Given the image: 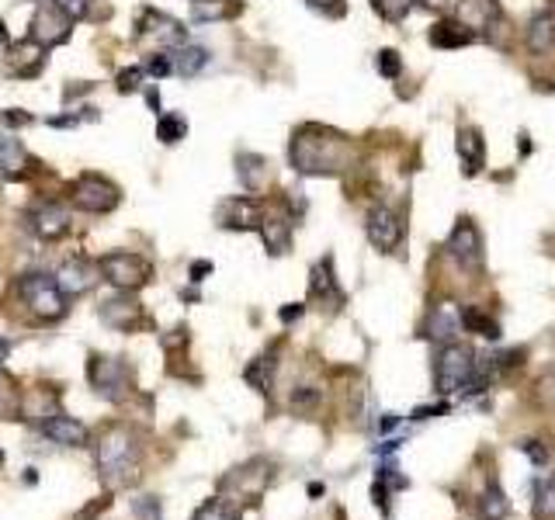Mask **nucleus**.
Listing matches in <instances>:
<instances>
[{
	"label": "nucleus",
	"instance_id": "f257e3e1",
	"mask_svg": "<svg viewBox=\"0 0 555 520\" xmlns=\"http://www.w3.org/2000/svg\"><path fill=\"white\" fill-rule=\"evenodd\" d=\"M291 167L306 178H319V174H340L351 167L355 160V146L351 139L323 129V125H302L289 142Z\"/></svg>",
	"mask_w": 555,
	"mask_h": 520
},
{
	"label": "nucleus",
	"instance_id": "f03ea898",
	"mask_svg": "<svg viewBox=\"0 0 555 520\" xmlns=\"http://www.w3.org/2000/svg\"><path fill=\"white\" fill-rule=\"evenodd\" d=\"M97 472L115 486H129L139 479V444L125 427H111L94 444Z\"/></svg>",
	"mask_w": 555,
	"mask_h": 520
},
{
	"label": "nucleus",
	"instance_id": "7ed1b4c3",
	"mask_svg": "<svg viewBox=\"0 0 555 520\" xmlns=\"http://www.w3.org/2000/svg\"><path fill=\"white\" fill-rule=\"evenodd\" d=\"M97 271L105 274V281L115 285L118 292H139L150 285L153 278V264L143 257V253H133V250H115V253H105L97 260Z\"/></svg>",
	"mask_w": 555,
	"mask_h": 520
},
{
	"label": "nucleus",
	"instance_id": "20e7f679",
	"mask_svg": "<svg viewBox=\"0 0 555 520\" xmlns=\"http://www.w3.org/2000/svg\"><path fill=\"white\" fill-rule=\"evenodd\" d=\"M18 295L24 298V306L45 323H56V319L67 316V295L60 292L56 278H49V274H24L18 281Z\"/></svg>",
	"mask_w": 555,
	"mask_h": 520
},
{
	"label": "nucleus",
	"instance_id": "39448f33",
	"mask_svg": "<svg viewBox=\"0 0 555 520\" xmlns=\"http://www.w3.org/2000/svg\"><path fill=\"white\" fill-rule=\"evenodd\" d=\"M267 482H271V465L264 458H254V461H246L244 469H236V472H229L222 479L219 499H226L229 506L240 510V503H257L261 499Z\"/></svg>",
	"mask_w": 555,
	"mask_h": 520
},
{
	"label": "nucleus",
	"instance_id": "423d86ee",
	"mask_svg": "<svg viewBox=\"0 0 555 520\" xmlns=\"http://www.w3.org/2000/svg\"><path fill=\"white\" fill-rule=\"evenodd\" d=\"M476 379V354L462 347V343H444L438 361H434V385L438 392H462L468 382Z\"/></svg>",
	"mask_w": 555,
	"mask_h": 520
},
{
	"label": "nucleus",
	"instance_id": "0eeeda50",
	"mask_svg": "<svg viewBox=\"0 0 555 520\" xmlns=\"http://www.w3.org/2000/svg\"><path fill=\"white\" fill-rule=\"evenodd\" d=\"M118 202H122V191L108 178H101V174H84L73 184V205L84 208V212L105 215L111 208H118Z\"/></svg>",
	"mask_w": 555,
	"mask_h": 520
},
{
	"label": "nucleus",
	"instance_id": "6e6552de",
	"mask_svg": "<svg viewBox=\"0 0 555 520\" xmlns=\"http://www.w3.org/2000/svg\"><path fill=\"white\" fill-rule=\"evenodd\" d=\"M69 32H73V18L63 14L52 0L42 4L39 11H35V18H32V32H28V39L35 42V46H42L45 52L52 46H63L69 39Z\"/></svg>",
	"mask_w": 555,
	"mask_h": 520
},
{
	"label": "nucleus",
	"instance_id": "1a4fd4ad",
	"mask_svg": "<svg viewBox=\"0 0 555 520\" xmlns=\"http://www.w3.org/2000/svg\"><path fill=\"white\" fill-rule=\"evenodd\" d=\"M88 379L105 399H111V403H118V399L129 392V368H125L122 358H97V354H94L88 364Z\"/></svg>",
	"mask_w": 555,
	"mask_h": 520
},
{
	"label": "nucleus",
	"instance_id": "9d476101",
	"mask_svg": "<svg viewBox=\"0 0 555 520\" xmlns=\"http://www.w3.org/2000/svg\"><path fill=\"white\" fill-rule=\"evenodd\" d=\"M448 253L466 268V271H479L483 268V236L468 219H458L455 233L448 236Z\"/></svg>",
	"mask_w": 555,
	"mask_h": 520
},
{
	"label": "nucleus",
	"instance_id": "9b49d317",
	"mask_svg": "<svg viewBox=\"0 0 555 520\" xmlns=\"http://www.w3.org/2000/svg\"><path fill=\"white\" fill-rule=\"evenodd\" d=\"M261 202L257 198H246V195H236V198H226V202H219V208H216V223H219L222 229H240V233H246V229H257L261 226Z\"/></svg>",
	"mask_w": 555,
	"mask_h": 520
},
{
	"label": "nucleus",
	"instance_id": "f8f14e48",
	"mask_svg": "<svg viewBox=\"0 0 555 520\" xmlns=\"http://www.w3.org/2000/svg\"><path fill=\"white\" fill-rule=\"evenodd\" d=\"M368 240H372V247H378L382 253H389V250H396L402 243V223L400 215L393 212V208H385V205H378L368 212Z\"/></svg>",
	"mask_w": 555,
	"mask_h": 520
},
{
	"label": "nucleus",
	"instance_id": "ddd939ff",
	"mask_svg": "<svg viewBox=\"0 0 555 520\" xmlns=\"http://www.w3.org/2000/svg\"><path fill=\"white\" fill-rule=\"evenodd\" d=\"M52 278H56L60 292L67 295V298H77V295H88L90 288L97 285V268L88 264L84 257H73V260H67Z\"/></svg>",
	"mask_w": 555,
	"mask_h": 520
},
{
	"label": "nucleus",
	"instance_id": "4468645a",
	"mask_svg": "<svg viewBox=\"0 0 555 520\" xmlns=\"http://www.w3.org/2000/svg\"><path fill=\"white\" fill-rule=\"evenodd\" d=\"M135 28H139L135 35H153L160 46H184V42H188V28H184L178 18L160 14V11H146Z\"/></svg>",
	"mask_w": 555,
	"mask_h": 520
},
{
	"label": "nucleus",
	"instance_id": "2eb2a0df",
	"mask_svg": "<svg viewBox=\"0 0 555 520\" xmlns=\"http://www.w3.org/2000/svg\"><path fill=\"white\" fill-rule=\"evenodd\" d=\"M39 430H42L52 444H63V448H88L90 444V430L80 420L67 416V413L49 416L45 424H39Z\"/></svg>",
	"mask_w": 555,
	"mask_h": 520
},
{
	"label": "nucleus",
	"instance_id": "dca6fc26",
	"mask_svg": "<svg viewBox=\"0 0 555 520\" xmlns=\"http://www.w3.org/2000/svg\"><path fill=\"white\" fill-rule=\"evenodd\" d=\"M69 208L60 202H42L32 212V229L42 236V240H60L69 233Z\"/></svg>",
	"mask_w": 555,
	"mask_h": 520
},
{
	"label": "nucleus",
	"instance_id": "f3484780",
	"mask_svg": "<svg viewBox=\"0 0 555 520\" xmlns=\"http://www.w3.org/2000/svg\"><path fill=\"white\" fill-rule=\"evenodd\" d=\"M101 323L111 330H135L143 323V306L135 298H108L101 306Z\"/></svg>",
	"mask_w": 555,
	"mask_h": 520
},
{
	"label": "nucleus",
	"instance_id": "a211bd4d",
	"mask_svg": "<svg viewBox=\"0 0 555 520\" xmlns=\"http://www.w3.org/2000/svg\"><path fill=\"white\" fill-rule=\"evenodd\" d=\"M236 174H240V184H244L246 195H261L271 181V170H267V160L261 153H240L236 157Z\"/></svg>",
	"mask_w": 555,
	"mask_h": 520
},
{
	"label": "nucleus",
	"instance_id": "6ab92c4d",
	"mask_svg": "<svg viewBox=\"0 0 555 520\" xmlns=\"http://www.w3.org/2000/svg\"><path fill=\"white\" fill-rule=\"evenodd\" d=\"M18 413H22V420H28V424H45L49 416L60 413V396L56 392H45V388H35V392H28L22 403H18Z\"/></svg>",
	"mask_w": 555,
	"mask_h": 520
},
{
	"label": "nucleus",
	"instance_id": "aec40b11",
	"mask_svg": "<svg viewBox=\"0 0 555 520\" xmlns=\"http://www.w3.org/2000/svg\"><path fill=\"white\" fill-rule=\"evenodd\" d=\"M257 229H261V240H264L271 257H282L291 250V223L285 215H264Z\"/></svg>",
	"mask_w": 555,
	"mask_h": 520
},
{
	"label": "nucleus",
	"instance_id": "412c9836",
	"mask_svg": "<svg viewBox=\"0 0 555 520\" xmlns=\"http://www.w3.org/2000/svg\"><path fill=\"white\" fill-rule=\"evenodd\" d=\"M458 153H462V170H466L468 178L472 174H479L483 170V163H486V142H483V132L479 129H462L458 132Z\"/></svg>",
	"mask_w": 555,
	"mask_h": 520
},
{
	"label": "nucleus",
	"instance_id": "4be33fe9",
	"mask_svg": "<svg viewBox=\"0 0 555 520\" xmlns=\"http://www.w3.org/2000/svg\"><path fill=\"white\" fill-rule=\"evenodd\" d=\"M28 167V153H24L22 139L11 132H0V174L4 178H22Z\"/></svg>",
	"mask_w": 555,
	"mask_h": 520
},
{
	"label": "nucleus",
	"instance_id": "5701e85b",
	"mask_svg": "<svg viewBox=\"0 0 555 520\" xmlns=\"http://www.w3.org/2000/svg\"><path fill=\"white\" fill-rule=\"evenodd\" d=\"M528 49L538 52V56H545V52H552L555 49V14L552 11H541V14H534L532 24H528Z\"/></svg>",
	"mask_w": 555,
	"mask_h": 520
},
{
	"label": "nucleus",
	"instance_id": "b1692460",
	"mask_svg": "<svg viewBox=\"0 0 555 520\" xmlns=\"http://www.w3.org/2000/svg\"><path fill=\"white\" fill-rule=\"evenodd\" d=\"M476 39V32L466 28L462 22H438L430 28V46L438 49H462Z\"/></svg>",
	"mask_w": 555,
	"mask_h": 520
},
{
	"label": "nucleus",
	"instance_id": "393cba45",
	"mask_svg": "<svg viewBox=\"0 0 555 520\" xmlns=\"http://www.w3.org/2000/svg\"><path fill=\"white\" fill-rule=\"evenodd\" d=\"M458 323H462V316L451 309V306H438L434 313H430V319H427V326H423V333L430 340H441V343H451L455 340V333H458Z\"/></svg>",
	"mask_w": 555,
	"mask_h": 520
},
{
	"label": "nucleus",
	"instance_id": "a878e982",
	"mask_svg": "<svg viewBox=\"0 0 555 520\" xmlns=\"http://www.w3.org/2000/svg\"><path fill=\"white\" fill-rule=\"evenodd\" d=\"M496 18H500V4L496 0H462V7H458V22L466 24V28H486Z\"/></svg>",
	"mask_w": 555,
	"mask_h": 520
},
{
	"label": "nucleus",
	"instance_id": "bb28decb",
	"mask_svg": "<svg viewBox=\"0 0 555 520\" xmlns=\"http://www.w3.org/2000/svg\"><path fill=\"white\" fill-rule=\"evenodd\" d=\"M171 59H174V73H178V77H188V80H191V77H199L201 69L208 67L212 52H208L205 46H188V42H184V46H180L178 52L171 56Z\"/></svg>",
	"mask_w": 555,
	"mask_h": 520
},
{
	"label": "nucleus",
	"instance_id": "cd10ccee",
	"mask_svg": "<svg viewBox=\"0 0 555 520\" xmlns=\"http://www.w3.org/2000/svg\"><path fill=\"white\" fill-rule=\"evenodd\" d=\"M310 292L316 295V298H333L337 306L344 302V295H340V288H337V278H333V260L330 257H327V260H319V264L312 268Z\"/></svg>",
	"mask_w": 555,
	"mask_h": 520
},
{
	"label": "nucleus",
	"instance_id": "c85d7f7f",
	"mask_svg": "<svg viewBox=\"0 0 555 520\" xmlns=\"http://www.w3.org/2000/svg\"><path fill=\"white\" fill-rule=\"evenodd\" d=\"M507 514H511V499H507V493L493 482L486 493H483V499H479V517L483 520H507Z\"/></svg>",
	"mask_w": 555,
	"mask_h": 520
},
{
	"label": "nucleus",
	"instance_id": "c756f323",
	"mask_svg": "<svg viewBox=\"0 0 555 520\" xmlns=\"http://www.w3.org/2000/svg\"><path fill=\"white\" fill-rule=\"evenodd\" d=\"M188 136V122H184V114L178 112H163L156 118V139L163 142V146H174L180 139Z\"/></svg>",
	"mask_w": 555,
	"mask_h": 520
},
{
	"label": "nucleus",
	"instance_id": "7c9ffc66",
	"mask_svg": "<svg viewBox=\"0 0 555 520\" xmlns=\"http://www.w3.org/2000/svg\"><path fill=\"white\" fill-rule=\"evenodd\" d=\"M534 520H555V475L534 482Z\"/></svg>",
	"mask_w": 555,
	"mask_h": 520
},
{
	"label": "nucleus",
	"instance_id": "2f4dec72",
	"mask_svg": "<svg viewBox=\"0 0 555 520\" xmlns=\"http://www.w3.org/2000/svg\"><path fill=\"white\" fill-rule=\"evenodd\" d=\"M18 403H22L18 382L7 371H0V420H14L18 416Z\"/></svg>",
	"mask_w": 555,
	"mask_h": 520
},
{
	"label": "nucleus",
	"instance_id": "473e14b6",
	"mask_svg": "<svg viewBox=\"0 0 555 520\" xmlns=\"http://www.w3.org/2000/svg\"><path fill=\"white\" fill-rule=\"evenodd\" d=\"M191 520H240V510L236 506H229L226 499H205L199 510H195V517Z\"/></svg>",
	"mask_w": 555,
	"mask_h": 520
},
{
	"label": "nucleus",
	"instance_id": "72a5a7b5",
	"mask_svg": "<svg viewBox=\"0 0 555 520\" xmlns=\"http://www.w3.org/2000/svg\"><path fill=\"white\" fill-rule=\"evenodd\" d=\"M229 14H233V7L222 4V0H195V7H191L195 22H219V18H229Z\"/></svg>",
	"mask_w": 555,
	"mask_h": 520
},
{
	"label": "nucleus",
	"instance_id": "f704fd0d",
	"mask_svg": "<svg viewBox=\"0 0 555 520\" xmlns=\"http://www.w3.org/2000/svg\"><path fill=\"white\" fill-rule=\"evenodd\" d=\"M462 323H466L472 333H483V337H489V340L500 337V326H496L489 316H483L479 309H468V313H462Z\"/></svg>",
	"mask_w": 555,
	"mask_h": 520
},
{
	"label": "nucleus",
	"instance_id": "c9c22d12",
	"mask_svg": "<svg viewBox=\"0 0 555 520\" xmlns=\"http://www.w3.org/2000/svg\"><path fill=\"white\" fill-rule=\"evenodd\" d=\"M143 73H146V77H156V80L171 77V73H174V59H171V52H153V56H146Z\"/></svg>",
	"mask_w": 555,
	"mask_h": 520
},
{
	"label": "nucleus",
	"instance_id": "e433bc0d",
	"mask_svg": "<svg viewBox=\"0 0 555 520\" xmlns=\"http://www.w3.org/2000/svg\"><path fill=\"white\" fill-rule=\"evenodd\" d=\"M375 67L382 77H389V80H396L402 73V59H400V52L396 49H382L378 52V59H375Z\"/></svg>",
	"mask_w": 555,
	"mask_h": 520
},
{
	"label": "nucleus",
	"instance_id": "4c0bfd02",
	"mask_svg": "<svg viewBox=\"0 0 555 520\" xmlns=\"http://www.w3.org/2000/svg\"><path fill=\"white\" fill-rule=\"evenodd\" d=\"M410 7H413V0H375V11L389 22H402Z\"/></svg>",
	"mask_w": 555,
	"mask_h": 520
},
{
	"label": "nucleus",
	"instance_id": "58836bf2",
	"mask_svg": "<svg viewBox=\"0 0 555 520\" xmlns=\"http://www.w3.org/2000/svg\"><path fill=\"white\" fill-rule=\"evenodd\" d=\"M133 510H135V517L139 520H160L163 517V506H160V499L156 497H139L133 503Z\"/></svg>",
	"mask_w": 555,
	"mask_h": 520
},
{
	"label": "nucleus",
	"instance_id": "ea45409f",
	"mask_svg": "<svg viewBox=\"0 0 555 520\" xmlns=\"http://www.w3.org/2000/svg\"><path fill=\"white\" fill-rule=\"evenodd\" d=\"M143 77H146V73H143V67L122 69V73H118V91H122V94H135L139 87H143Z\"/></svg>",
	"mask_w": 555,
	"mask_h": 520
},
{
	"label": "nucleus",
	"instance_id": "a19ab883",
	"mask_svg": "<svg viewBox=\"0 0 555 520\" xmlns=\"http://www.w3.org/2000/svg\"><path fill=\"white\" fill-rule=\"evenodd\" d=\"M52 4H56V7H60L63 14H69V18L77 22V18H84V14H88L94 0H52Z\"/></svg>",
	"mask_w": 555,
	"mask_h": 520
},
{
	"label": "nucleus",
	"instance_id": "79ce46f5",
	"mask_svg": "<svg viewBox=\"0 0 555 520\" xmlns=\"http://www.w3.org/2000/svg\"><path fill=\"white\" fill-rule=\"evenodd\" d=\"M0 118H4L11 129H24V125H32V122H35V118H32L28 112H22V108H7V112L0 114Z\"/></svg>",
	"mask_w": 555,
	"mask_h": 520
},
{
	"label": "nucleus",
	"instance_id": "37998d69",
	"mask_svg": "<svg viewBox=\"0 0 555 520\" xmlns=\"http://www.w3.org/2000/svg\"><path fill=\"white\" fill-rule=\"evenodd\" d=\"M316 399H319V392H316V388H299V392H291V406L295 409H310Z\"/></svg>",
	"mask_w": 555,
	"mask_h": 520
},
{
	"label": "nucleus",
	"instance_id": "c03bdc74",
	"mask_svg": "<svg viewBox=\"0 0 555 520\" xmlns=\"http://www.w3.org/2000/svg\"><path fill=\"white\" fill-rule=\"evenodd\" d=\"M521 452L528 454L534 465H545V461H549V452H545L538 441H524V444H521Z\"/></svg>",
	"mask_w": 555,
	"mask_h": 520
},
{
	"label": "nucleus",
	"instance_id": "a18cd8bd",
	"mask_svg": "<svg viewBox=\"0 0 555 520\" xmlns=\"http://www.w3.org/2000/svg\"><path fill=\"white\" fill-rule=\"evenodd\" d=\"M208 274H212V264H208V260H195V264L188 268V278H191L195 285H201V281H205Z\"/></svg>",
	"mask_w": 555,
	"mask_h": 520
},
{
	"label": "nucleus",
	"instance_id": "49530a36",
	"mask_svg": "<svg viewBox=\"0 0 555 520\" xmlns=\"http://www.w3.org/2000/svg\"><path fill=\"white\" fill-rule=\"evenodd\" d=\"M310 7L323 11V14H344V0H310Z\"/></svg>",
	"mask_w": 555,
	"mask_h": 520
},
{
	"label": "nucleus",
	"instance_id": "de8ad7c7",
	"mask_svg": "<svg viewBox=\"0 0 555 520\" xmlns=\"http://www.w3.org/2000/svg\"><path fill=\"white\" fill-rule=\"evenodd\" d=\"M302 313H306V306H302V302H295V306H285L278 316H282V323H295V319H302Z\"/></svg>",
	"mask_w": 555,
	"mask_h": 520
},
{
	"label": "nucleus",
	"instance_id": "09e8293b",
	"mask_svg": "<svg viewBox=\"0 0 555 520\" xmlns=\"http://www.w3.org/2000/svg\"><path fill=\"white\" fill-rule=\"evenodd\" d=\"M11 351H14V343H11V340L0 337V364H4V361H7V358H11Z\"/></svg>",
	"mask_w": 555,
	"mask_h": 520
},
{
	"label": "nucleus",
	"instance_id": "8fccbe9b",
	"mask_svg": "<svg viewBox=\"0 0 555 520\" xmlns=\"http://www.w3.org/2000/svg\"><path fill=\"white\" fill-rule=\"evenodd\" d=\"M396 424H400V416H396V413H389V416L382 420V427H378V430H382V433H389V430L396 427Z\"/></svg>",
	"mask_w": 555,
	"mask_h": 520
},
{
	"label": "nucleus",
	"instance_id": "3c124183",
	"mask_svg": "<svg viewBox=\"0 0 555 520\" xmlns=\"http://www.w3.org/2000/svg\"><path fill=\"white\" fill-rule=\"evenodd\" d=\"M423 7H427V11H441L444 4H448V0H421Z\"/></svg>",
	"mask_w": 555,
	"mask_h": 520
},
{
	"label": "nucleus",
	"instance_id": "603ef678",
	"mask_svg": "<svg viewBox=\"0 0 555 520\" xmlns=\"http://www.w3.org/2000/svg\"><path fill=\"white\" fill-rule=\"evenodd\" d=\"M146 101H150V108H153V112H160V94H156V91H146Z\"/></svg>",
	"mask_w": 555,
	"mask_h": 520
},
{
	"label": "nucleus",
	"instance_id": "864d4df0",
	"mask_svg": "<svg viewBox=\"0 0 555 520\" xmlns=\"http://www.w3.org/2000/svg\"><path fill=\"white\" fill-rule=\"evenodd\" d=\"M0 46H7V28H4V22H0Z\"/></svg>",
	"mask_w": 555,
	"mask_h": 520
}]
</instances>
